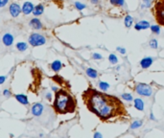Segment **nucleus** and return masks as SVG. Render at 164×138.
I'll list each match as a JSON object with an SVG mask.
<instances>
[{"label":"nucleus","mask_w":164,"mask_h":138,"mask_svg":"<svg viewBox=\"0 0 164 138\" xmlns=\"http://www.w3.org/2000/svg\"><path fill=\"white\" fill-rule=\"evenodd\" d=\"M103 92L92 87L83 91L82 98L88 110L103 122L117 118H128V111L122 101L116 96Z\"/></svg>","instance_id":"f257e3e1"},{"label":"nucleus","mask_w":164,"mask_h":138,"mask_svg":"<svg viewBox=\"0 0 164 138\" xmlns=\"http://www.w3.org/2000/svg\"><path fill=\"white\" fill-rule=\"evenodd\" d=\"M53 108L58 114L73 113L76 109V101L66 90L59 89L55 94Z\"/></svg>","instance_id":"f03ea898"},{"label":"nucleus","mask_w":164,"mask_h":138,"mask_svg":"<svg viewBox=\"0 0 164 138\" xmlns=\"http://www.w3.org/2000/svg\"><path fill=\"white\" fill-rule=\"evenodd\" d=\"M152 13L158 25L164 26V0H155Z\"/></svg>","instance_id":"7ed1b4c3"},{"label":"nucleus","mask_w":164,"mask_h":138,"mask_svg":"<svg viewBox=\"0 0 164 138\" xmlns=\"http://www.w3.org/2000/svg\"><path fill=\"white\" fill-rule=\"evenodd\" d=\"M134 90L137 94H139L144 97H151L152 95V89L151 86L147 85V83H137V85H135Z\"/></svg>","instance_id":"20e7f679"},{"label":"nucleus","mask_w":164,"mask_h":138,"mask_svg":"<svg viewBox=\"0 0 164 138\" xmlns=\"http://www.w3.org/2000/svg\"><path fill=\"white\" fill-rule=\"evenodd\" d=\"M45 42H46L45 37L40 34L34 33L29 37V43L32 46H40L45 44Z\"/></svg>","instance_id":"39448f33"},{"label":"nucleus","mask_w":164,"mask_h":138,"mask_svg":"<svg viewBox=\"0 0 164 138\" xmlns=\"http://www.w3.org/2000/svg\"><path fill=\"white\" fill-rule=\"evenodd\" d=\"M9 11H10V14L12 16L17 17L20 14V13H21L22 9L17 3H12L10 5V8H9Z\"/></svg>","instance_id":"423d86ee"},{"label":"nucleus","mask_w":164,"mask_h":138,"mask_svg":"<svg viewBox=\"0 0 164 138\" xmlns=\"http://www.w3.org/2000/svg\"><path fill=\"white\" fill-rule=\"evenodd\" d=\"M43 109H44V106H42V103H34L33 106H32L31 111H32V114H33L34 116L39 117V116H40V115L42 114Z\"/></svg>","instance_id":"0eeeda50"},{"label":"nucleus","mask_w":164,"mask_h":138,"mask_svg":"<svg viewBox=\"0 0 164 138\" xmlns=\"http://www.w3.org/2000/svg\"><path fill=\"white\" fill-rule=\"evenodd\" d=\"M34 5L32 2H25L22 6V13L24 14H30L31 13H33L34 11Z\"/></svg>","instance_id":"6e6552de"},{"label":"nucleus","mask_w":164,"mask_h":138,"mask_svg":"<svg viewBox=\"0 0 164 138\" xmlns=\"http://www.w3.org/2000/svg\"><path fill=\"white\" fill-rule=\"evenodd\" d=\"M150 27H151V25H150V23L148 21H146V20H141V21L137 22L136 24L134 25V29L137 31L146 30V29H148Z\"/></svg>","instance_id":"1a4fd4ad"},{"label":"nucleus","mask_w":164,"mask_h":138,"mask_svg":"<svg viewBox=\"0 0 164 138\" xmlns=\"http://www.w3.org/2000/svg\"><path fill=\"white\" fill-rule=\"evenodd\" d=\"M152 62H154L152 57H144V59H142L140 60V65H141V67H142L143 69H147L152 64Z\"/></svg>","instance_id":"9d476101"},{"label":"nucleus","mask_w":164,"mask_h":138,"mask_svg":"<svg viewBox=\"0 0 164 138\" xmlns=\"http://www.w3.org/2000/svg\"><path fill=\"white\" fill-rule=\"evenodd\" d=\"M2 40H3V43H4L5 46H11L14 42V37L9 33L5 34L4 36H3Z\"/></svg>","instance_id":"9b49d317"},{"label":"nucleus","mask_w":164,"mask_h":138,"mask_svg":"<svg viewBox=\"0 0 164 138\" xmlns=\"http://www.w3.org/2000/svg\"><path fill=\"white\" fill-rule=\"evenodd\" d=\"M30 26L35 30H40L42 28V23L39 18H33L30 21Z\"/></svg>","instance_id":"f8f14e48"},{"label":"nucleus","mask_w":164,"mask_h":138,"mask_svg":"<svg viewBox=\"0 0 164 138\" xmlns=\"http://www.w3.org/2000/svg\"><path fill=\"white\" fill-rule=\"evenodd\" d=\"M16 101H18L20 103H22V105H28V103H29L28 98L24 94H17V95H16Z\"/></svg>","instance_id":"ddd939ff"},{"label":"nucleus","mask_w":164,"mask_h":138,"mask_svg":"<svg viewBox=\"0 0 164 138\" xmlns=\"http://www.w3.org/2000/svg\"><path fill=\"white\" fill-rule=\"evenodd\" d=\"M134 108L137 109V110L139 111H143L144 110V103L143 101L139 99V98H136V99H134Z\"/></svg>","instance_id":"4468645a"},{"label":"nucleus","mask_w":164,"mask_h":138,"mask_svg":"<svg viewBox=\"0 0 164 138\" xmlns=\"http://www.w3.org/2000/svg\"><path fill=\"white\" fill-rule=\"evenodd\" d=\"M43 11H44V7H43V5L41 4H39V5H37L36 7L34 8V11H33V14L35 16H40L42 13H43Z\"/></svg>","instance_id":"2eb2a0df"},{"label":"nucleus","mask_w":164,"mask_h":138,"mask_svg":"<svg viewBox=\"0 0 164 138\" xmlns=\"http://www.w3.org/2000/svg\"><path fill=\"white\" fill-rule=\"evenodd\" d=\"M62 67V62H60V60H55V62H52V64H51L52 70L55 71V72L60 71Z\"/></svg>","instance_id":"dca6fc26"},{"label":"nucleus","mask_w":164,"mask_h":138,"mask_svg":"<svg viewBox=\"0 0 164 138\" xmlns=\"http://www.w3.org/2000/svg\"><path fill=\"white\" fill-rule=\"evenodd\" d=\"M86 75L89 77V78H92V79H96L98 77V72L95 70L93 68H87L86 69Z\"/></svg>","instance_id":"f3484780"},{"label":"nucleus","mask_w":164,"mask_h":138,"mask_svg":"<svg viewBox=\"0 0 164 138\" xmlns=\"http://www.w3.org/2000/svg\"><path fill=\"white\" fill-rule=\"evenodd\" d=\"M16 49L20 52H24L28 49V44L25 42H18L16 44Z\"/></svg>","instance_id":"a211bd4d"},{"label":"nucleus","mask_w":164,"mask_h":138,"mask_svg":"<svg viewBox=\"0 0 164 138\" xmlns=\"http://www.w3.org/2000/svg\"><path fill=\"white\" fill-rule=\"evenodd\" d=\"M109 2L115 7H123L125 5V0H109Z\"/></svg>","instance_id":"6ab92c4d"},{"label":"nucleus","mask_w":164,"mask_h":138,"mask_svg":"<svg viewBox=\"0 0 164 138\" xmlns=\"http://www.w3.org/2000/svg\"><path fill=\"white\" fill-rule=\"evenodd\" d=\"M124 22H125V26H126V27L127 28H129L132 25V22H134V18H132V17L129 16V14H128V16H126Z\"/></svg>","instance_id":"aec40b11"},{"label":"nucleus","mask_w":164,"mask_h":138,"mask_svg":"<svg viewBox=\"0 0 164 138\" xmlns=\"http://www.w3.org/2000/svg\"><path fill=\"white\" fill-rule=\"evenodd\" d=\"M143 122L141 120H136V121H134V123L131 125V129H138L142 126Z\"/></svg>","instance_id":"412c9836"},{"label":"nucleus","mask_w":164,"mask_h":138,"mask_svg":"<svg viewBox=\"0 0 164 138\" xmlns=\"http://www.w3.org/2000/svg\"><path fill=\"white\" fill-rule=\"evenodd\" d=\"M99 87H100L101 90L105 92L109 88V85L108 83H106V82H100L99 83Z\"/></svg>","instance_id":"4be33fe9"},{"label":"nucleus","mask_w":164,"mask_h":138,"mask_svg":"<svg viewBox=\"0 0 164 138\" xmlns=\"http://www.w3.org/2000/svg\"><path fill=\"white\" fill-rule=\"evenodd\" d=\"M108 60H109V62L111 63V64H116V63L118 62V59H117V57L115 56L114 54H110L108 56Z\"/></svg>","instance_id":"5701e85b"},{"label":"nucleus","mask_w":164,"mask_h":138,"mask_svg":"<svg viewBox=\"0 0 164 138\" xmlns=\"http://www.w3.org/2000/svg\"><path fill=\"white\" fill-rule=\"evenodd\" d=\"M151 32L152 34H159L160 33V27L159 25H152L151 26Z\"/></svg>","instance_id":"b1692460"},{"label":"nucleus","mask_w":164,"mask_h":138,"mask_svg":"<svg viewBox=\"0 0 164 138\" xmlns=\"http://www.w3.org/2000/svg\"><path fill=\"white\" fill-rule=\"evenodd\" d=\"M149 45L150 47H152V49H157L158 47V43H157V40L155 39H152L151 40H150L149 42Z\"/></svg>","instance_id":"393cba45"},{"label":"nucleus","mask_w":164,"mask_h":138,"mask_svg":"<svg viewBox=\"0 0 164 138\" xmlns=\"http://www.w3.org/2000/svg\"><path fill=\"white\" fill-rule=\"evenodd\" d=\"M122 99L124 101H127V102H131V101H132V96L129 93H124L122 94Z\"/></svg>","instance_id":"a878e982"},{"label":"nucleus","mask_w":164,"mask_h":138,"mask_svg":"<svg viewBox=\"0 0 164 138\" xmlns=\"http://www.w3.org/2000/svg\"><path fill=\"white\" fill-rule=\"evenodd\" d=\"M75 7H76V9H78L79 11H82L85 8V5L81 2H75Z\"/></svg>","instance_id":"bb28decb"},{"label":"nucleus","mask_w":164,"mask_h":138,"mask_svg":"<svg viewBox=\"0 0 164 138\" xmlns=\"http://www.w3.org/2000/svg\"><path fill=\"white\" fill-rule=\"evenodd\" d=\"M92 57H93L94 60H102V56H101L100 54H98V53H94L93 55H92Z\"/></svg>","instance_id":"cd10ccee"},{"label":"nucleus","mask_w":164,"mask_h":138,"mask_svg":"<svg viewBox=\"0 0 164 138\" xmlns=\"http://www.w3.org/2000/svg\"><path fill=\"white\" fill-rule=\"evenodd\" d=\"M8 2H9V0H0V8L5 7Z\"/></svg>","instance_id":"c85d7f7f"},{"label":"nucleus","mask_w":164,"mask_h":138,"mask_svg":"<svg viewBox=\"0 0 164 138\" xmlns=\"http://www.w3.org/2000/svg\"><path fill=\"white\" fill-rule=\"evenodd\" d=\"M3 95H4L5 97H10V96H11L10 90H8V89H5V90L3 91Z\"/></svg>","instance_id":"c756f323"},{"label":"nucleus","mask_w":164,"mask_h":138,"mask_svg":"<svg viewBox=\"0 0 164 138\" xmlns=\"http://www.w3.org/2000/svg\"><path fill=\"white\" fill-rule=\"evenodd\" d=\"M116 50H117L118 52H120L121 54H126V49L123 48V47H117Z\"/></svg>","instance_id":"7c9ffc66"},{"label":"nucleus","mask_w":164,"mask_h":138,"mask_svg":"<svg viewBox=\"0 0 164 138\" xmlns=\"http://www.w3.org/2000/svg\"><path fill=\"white\" fill-rule=\"evenodd\" d=\"M7 79V77L6 76H0V85H2V83H4V82Z\"/></svg>","instance_id":"2f4dec72"},{"label":"nucleus","mask_w":164,"mask_h":138,"mask_svg":"<svg viewBox=\"0 0 164 138\" xmlns=\"http://www.w3.org/2000/svg\"><path fill=\"white\" fill-rule=\"evenodd\" d=\"M144 3H145V5H144V7L148 8L150 6V0H144Z\"/></svg>","instance_id":"473e14b6"},{"label":"nucleus","mask_w":164,"mask_h":138,"mask_svg":"<svg viewBox=\"0 0 164 138\" xmlns=\"http://www.w3.org/2000/svg\"><path fill=\"white\" fill-rule=\"evenodd\" d=\"M51 98H52L51 93H47V94H46V99L49 100V101H51Z\"/></svg>","instance_id":"72a5a7b5"},{"label":"nucleus","mask_w":164,"mask_h":138,"mask_svg":"<svg viewBox=\"0 0 164 138\" xmlns=\"http://www.w3.org/2000/svg\"><path fill=\"white\" fill-rule=\"evenodd\" d=\"M103 135L102 134H100L99 132H96V133L94 134V137H102Z\"/></svg>","instance_id":"f704fd0d"},{"label":"nucleus","mask_w":164,"mask_h":138,"mask_svg":"<svg viewBox=\"0 0 164 138\" xmlns=\"http://www.w3.org/2000/svg\"><path fill=\"white\" fill-rule=\"evenodd\" d=\"M90 2L92 3V4H98L99 0H90Z\"/></svg>","instance_id":"c9c22d12"},{"label":"nucleus","mask_w":164,"mask_h":138,"mask_svg":"<svg viewBox=\"0 0 164 138\" xmlns=\"http://www.w3.org/2000/svg\"><path fill=\"white\" fill-rule=\"evenodd\" d=\"M151 119H152V120H155V117H154V114H152V112L151 113Z\"/></svg>","instance_id":"e433bc0d"},{"label":"nucleus","mask_w":164,"mask_h":138,"mask_svg":"<svg viewBox=\"0 0 164 138\" xmlns=\"http://www.w3.org/2000/svg\"><path fill=\"white\" fill-rule=\"evenodd\" d=\"M52 89H53V90H54L55 92H56V91L58 90V88H57V87H55V86H53V87H52Z\"/></svg>","instance_id":"4c0bfd02"}]
</instances>
